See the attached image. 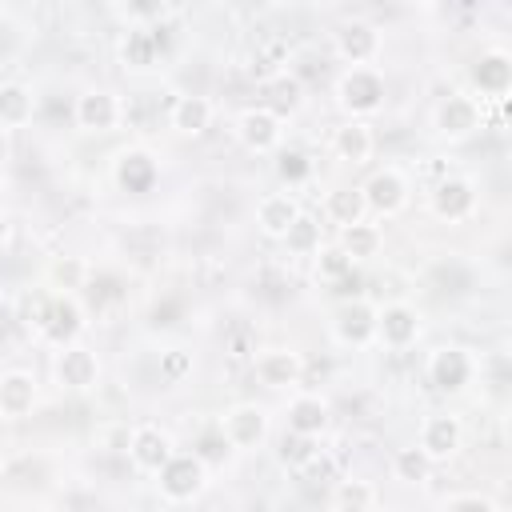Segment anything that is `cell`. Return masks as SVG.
I'll return each instance as SVG.
<instances>
[{
  "label": "cell",
  "instance_id": "1",
  "mask_svg": "<svg viewBox=\"0 0 512 512\" xmlns=\"http://www.w3.org/2000/svg\"><path fill=\"white\" fill-rule=\"evenodd\" d=\"M384 96H388V80L372 64L368 68H344L340 80H336V100L348 112V120H364V116L380 112Z\"/></svg>",
  "mask_w": 512,
  "mask_h": 512
},
{
  "label": "cell",
  "instance_id": "2",
  "mask_svg": "<svg viewBox=\"0 0 512 512\" xmlns=\"http://www.w3.org/2000/svg\"><path fill=\"white\" fill-rule=\"evenodd\" d=\"M468 84H472V100L476 104H500L508 100V88H512V56L504 48H488L472 60L468 68Z\"/></svg>",
  "mask_w": 512,
  "mask_h": 512
},
{
  "label": "cell",
  "instance_id": "3",
  "mask_svg": "<svg viewBox=\"0 0 512 512\" xmlns=\"http://www.w3.org/2000/svg\"><path fill=\"white\" fill-rule=\"evenodd\" d=\"M472 372H476V360L460 344H440L428 352V384L444 396H460L472 384Z\"/></svg>",
  "mask_w": 512,
  "mask_h": 512
},
{
  "label": "cell",
  "instance_id": "4",
  "mask_svg": "<svg viewBox=\"0 0 512 512\" xmlns=\"http://www.w3.org/2000/svg\"><path fill=\"white\" fill-rule=\"evenodd\" d=\"M160 496L172 500V504H188L204 492V480H208V464L196 456V452H176L160 472Z\"/></svg>",
  "mask_w": 512,
  "mask_h": 512
},
{
  "label": "cell",
  "instance_id": "5",
  "mask_svg": "<svg viewBox=\"0 0 512 512\" xmlns=\"http://www.w3.org/2000/svg\"><path fill=\"white\" fill-rule=\"evenodd\" d=\"M220 436L228 440V448L248 452L268 436V408L256 400H240L220 416Z\"/></svg>",
  "mask_w": 512,
  "mask_h": 512
},
{
  "label": "cell",
  "instance_id": "6",
  "mask_svg": "<svg viewBox=\"0 0 512 512\" xmlns=\"http://www.w3.org/2000/svg\"><path fill=\"white\" fill-rule=\"evenodd\" d=\"M332 336L348 348H364L376 340V304L368 296H352L340 300L332 312Z\"/></svg>",
  "mask_w": 512,
  "mask_h": 512
},
{
  "label": "cell",
  "instance_id": "7",
  "mask_svg": "<svg viewBox=\"0 0 512 512\" xmlns=\"http://www.w3.org/2000/svg\"><path fill=\"white\" fill-rule=\"evenodd\" d=\"M480 124H484V104H476L468 92H448L436 104V132L444 140H452V144L476 136Z\"/></svg>",
  "mask_w": 512,
  "mask_h": 512
},
{
  "label": "cell",
  "instance_id": "8",
  "mask_svg": "<svg viewBox=\"0 0 512 512\" xmlns=\"http://www.w3.org/2000/svg\"><path fill=\"white\" fill-rule=\"evenodd\" d=\"M80 332H84V308H80V300L76 296H64V292L48 296V308L40 316V336L48 344H56V348H68V344H76Z\"/></svg>",
  "mask_w": 512,
  "mask_h": 512
},
{
  "label": "cell",
  "instance_id": "9",
  "mask_svg": "<svg viewBox=\"0 0 512 512\" xmlns=\"http://www.w3.org/2000/svg\"><path fill=\"white\" fill-rule=\"evenodd\" d=\"M52 376H56V384H60L64 392H88V388L100 380V360H96V352H92L88 344L76 340V344H68V348L56 352Z\"/></svg>",
  "mask_w": 512,
  "mask_h": 512
},
{
  "label": "cell",
  "instance_id": "10",
  "mask_svg": "<svg viewBox=\"0 0 512 512\" xmlns=\"http://www.w3.org/2000/svg\"><path fill=\"white\" fill-rule=\"evenodd\" d=\"M128 460H132V468H140V472H160L172 456H176V444H172V436L160 428V424H136L132 432H128Z\"/></svg>",
  "mask_w": 512,
  "mask_h": 512
},
{
  "label": "cell",
  "instance_id": "11",
  "mask_svg": "<svg viewBox=\"0 0 512 512\" xmlns=\"http://www.w3.org/2000/svg\"><path fill=\"white\" fill-rule=\"evenodd\" d=\"M332 48L348 68H368L380 56V32L368 20H344L332 32Z\"/></svg>",
  "mask_w": 512,
  "mask_h": 512
},
{
  "label": "cell",
  "instance_id": "12",
  "mask_svg": "<svg viewBox=\"0 0 512 512\" xmlns=\"http://www.w3.org/2000/svg\"><path fill=\"white\" fill-rule=\"evenodd\" d=\"M252 372L264 388L284 392V388H296L304 380V356L296 348H264L252 356Z\"/></svg>",
  "mask_w": 512,
  "mask_h": 512
},
{
  "label": "cell",
  "instance_id": "13",
  "mask_svg": "<svg viewBox=\"0 0 512 512\" xmlns=\"http://www.w3.org/2000/svg\"><path fill=\"white\" fill-rule=\"evenodd\" d=\"M460 444H464V424H460V416H452V412H432V416H424L416 448H420L432 464L456 456Z\"/></svg>",
  "mask_w": 512,
  "mask_h": 512
},
{
  "label": "cell",
  "instance_id": "14",
  "mask_svg": "<svg viewBox=\"0 0 512 512\" xmlns=\"http://www.w3.org/2000/svg\"><path fill=\"white\" fill-rule=\"evenodd\" d=\"M360 192H364L368 212H376V216H396V212L408 204V176L388 164V168H376V172L368 176V184H360Z\"/></svg>",
  "mask_w": 512,
  "mask_h": 512
},
{
  "label": "cell",
  "instance_id": "15",
  "mask_svg": "<svg viewBox=\"0 0 512 512\" xmlns=\"http://www.w3.org/2000/svg\"><path fill=\"white\" fill-rule=\"evenodd\" d=\"M124 120V104L112 88H88L76 96V128L84 132H112Z\"/></svg>",
  "mask_w": 512,
  "mask_h": 512
},
{
  "label": "cell",
  "instance_id": "16",
  "mask_svg": "<svg viewBox=\"0 0 512 512\" xmlns=\"http://www.w3.org/2000/svg\"><path fill=\"white\" fill-rule=\"evenodd\" d=\"M428 208H432L440 220H448V224L468 220L472 208H476V184H472L468 176H444V180L432 188Z\"/></svg>",
  "mask_w": 512,
  "mask_h": 512
},
{
  "label": "cell",
  "instance_id": "17",
  "mask_svg": "<svg viewBox=\"0 0 512 512\" xmlns=\"http://www.w3.org/2000/svg\"><path fill=\"white\" fill-rule=\"evenodd\" d=\"M420 336V312L404 300H392L384 308H376V340L384 348H408Z\"/></svg>",
  "mask_w": 512,
  "mask_h": 512
},
{
  "label": "cell",
  "instance_id": "18",
  "mask_svg": "<svg viewBox=\"0 0 512 512\" xmlns=\"http://www.w3.org/2000/svg\"><path fill=\"white\" fill-rule=\"evenodd\" d=\"M280 124H284L280 116H272L264 104H256V108H244V112H240L236 136H240V144H244L248 152H272V148H280V136H284Z\"/></svg>",
  "mask_w": 512,
  "mask_h": 512
},
{
  "label": "cell",
  "instance_id": "19",
  "mask_svg": "<svg viewBox=\"0 0 512 512\" xmlns=\"http://www.w3.org/2000/svg\"><path fill=\"white\" fill-rule=\"evenodd\" d=\"M376 152V136H372V124L364 120H344L332 128V156L352 164V168H364Z\"/></svg>",
  "mask_w": 512,
  "mask_h": 512
},
{
  "label": "cell",
  "instance_id": "20",
  "mask_svg": "<svg viewBox=\"0 0 512 512\" xmlns=\"http://www.w3.org/2000/svg\"><path fill=\"white\" fill-rule=\"evenodd\" d=\"M328 424H332V408H328L324 396H316V392H296V396L288 400V432H300V436L320 440V436L328 432Z\"/></svg>",
  "mask_w": 512,
  "mask_h": 512
},
{
  "label": "cell",
  "instance_id": "21",
  "mask_svg": "<svg viewBox=\"0 0 512 512\" xmlns=\"http://www.w3.org/2000/svg\"><path fill=\"white\" fill-rule=\"evenodd\" d=\"M212 116H216V104L208 96H200V92H184L168 108V124L180 136H204L212 128Z\"/></svg>",
  "mask_w": 512,
  "mask_h": 512
},
{
  "label": "cell",
  "instance_id": "22",
  "mask_svg": "<svg viewBox=\"0 0 512 512\" xmlns=\"http://www.w3.org/2000/svg\"><path fill=\"white\" fill-rule=\"evenodd\" d=\"M160 48H164L160 24H128V32L120 40V60H124V68H148V64H156Z\"/></svg>",
  "mask_w": 512,
  "mask_h": 512
},
{
  "label": "cell",
  "instance_id": "23",
  "mask_svg": "<svg viewBox=\"0 0 512 512\" xmlns=\"http://www.w3.org/2000/svg\"><path fill=\"white\" fill-rule=\"evenodd\" d=\"M304 208H300V200L292 196V192H268V196H260V204H256V224H260V232L268 236V240H284V232L292 228V220L300 216Z\"/></svg>",
  "mask_w": 512,
  "mask_h": 512
},
{
  "label": "cell",
  "instance_id": "24",
  "mask_svg": "<svg viewBox=\"0 0 512 512\" xmlns=\"http://www.w3.org/2000/svg\"><path fill=\"white\" fill-rule=\"evenodd\" d=\"M36 408V376L24 368H12L0 376V416L4 420H20Z\"/></svg>",
  "mask_w": 512,
  "mask_h": 512
},
{
  "label": "cell",
  "instance_id": "25",
  "mask_svg": "<svg viewBox=\"0 0 512 512\" xmlns=\"http://www.w3.org/2000/svg\"><path fill=\"white\" fill-rule=\"evenodd\" d=\"M304 104V80L296 72H276V76H264V108L272 116H292L300 112Z\"/></svg>",
  "mask_w": 512,
  "mask_h": 512
},
{
  "label": "cell",
  "instance_id": "26",
  "mask_svg": "<svg viewBox=\"0 0 512 512\" xmlns=\"http://www.w3.org/2000/svg\"><path fill=\"white\" fill-rule=\"evenodd\" d=\"M36 116V92L20 80H4L0 84V128L12 132V128H24L32 124Z\"/></svg>",
  "mask_w": 512,
  "mask_h": 512
},
{
  "label": "cell",
  "instance_id": "27",
  "mask_svg": "<svg viewBox=\"0 0 512 512\" xmlns=\"http://www.w3.org/2000/svg\"><path fill=\"white\" fill-rule=\"evenodd\" d=\"M116 184L124 192H148L156 184V160L144 148H128L116 156Z\"/></svg>",
  "mask_w": 512,
  "mask_h": 512
},
{
  "label": "cell",
  "instance_id": "28",
  "mask_svg": "<svg viewBox=\"0 0 512 512\" xmlns=\"http://www.w3.org/2000/svg\"><path fill=\"white\" fill-rule=\"evenodd\" d=\"M324 216L336 224V228H352V224H364L368 216V204H364V192L356 184H340L324 196Z\"/></svg>",
  "mask_w": 512,
  "mask_h": 512
},
{
  "label": "cell",
  "instance_id": "29",
  "mask_svg": "<svg viewBox=\"0 0 512 512\" xmlns=\"http://www.w3.org/2000/svg\"><path fill=\"white\" fill-rule=\"evenodd\" d=\"M380 244H384V232L376 228V224H352V228H340V240H336V248L352 260V264H360V260H372L376 252H380Z\"/></svg>",
  "mask_w": 512,
  "mask_h": 512
},
{
  "label": "cell",
  "instance_id": "30",
  "mask_svg": "<svg viewBox=\"0 0 512 512\" xmlns=\"http://www.w3.org/2000/svg\"><path fill=\"white\" fill-rule=\"evenodd\" d=\"M332 508L336 512H372L376 508V488L368 480H336L332 488Z\"/></svg>",
  "mask_w": 512,
  "mask_h": 512
},
{
  "label": "cell",
  "instance_id": "31",
  "mask_svg": "<svg viewBox=\"0 0 512 512\" xmlns=\"http://www.w3.org/2000/svg\"><path fill=\"white\" fill-rule=\"evenodd\" d=\"M292 256H312V252H320V220L312 216V212H300L296 220H292V228L284 232V240H280Z\"/></svg>",
  "mask_w": 512,
  "mask_h": 512
},
{
  "label": "cell",
  "instance_id": "32",
  "mask_svg": "<svg viewBox=\"0 0 512 512\" xmlns=\"http://www.w3.org/2000/svg\"><path fill=\"white\" fill-rule=\"evenodd\" d=\"M316 452H320V444H316L312 436H300V432H284V436L276 440V460H280L284 468H292V472H300Z\"/></svg>",
  "mask_w": 512,
  "mask_h": 512
},
{
  "label": "cell",
  "instance_id": "33",
  "mask_svg": "<svg viewBox=\"0 0 512 512\" xmlns=\"http://www.w3.org/2000/svg\"><path fill=\"white\" fill-rule=\"evenodd\" d=\"M48 280L56 284V292L76 296V288H84V280H88V264L80 256H60V260H52Z\"/></svg>",
  "mask_w": 512,
  "mask_h": 512
},
{
  "label": "cell",
  "instance_id": "34",
  "mask_svg": "<svg viewBox=\"0 0 512 512\" xmlns=\"http://www.w3.org/2000/svg\"><path fill=\"white\" fill-rule=\"evenodd\" d=\"M392 472H396V480H404V484H424V480L432 476V460H428L416 444H412V448H396Z\"/></svg>",
  "mask_w": 512,
  "mask_h": 512
},
{
  "label": "cell",
  "instance_id": "35",
  "mask_svg": "<svg viewBox=\"0 0 512 512\" xmlns=\"http://www.w3.org/2000/svg\"><path fill=\"white\" fill-rule=\"evenodd\" d=\"M316 272H320V280L336 284V280H344V276L352 272V260L332 244V248H320V256H316Z\"/></svg>",
  "mask_w": 512,
  "mask_h": 512
},
{
  "label": "cell",
  "instance_id": "36",
  "mask_svg": "<svg viewBox=\"0 0 512 512\" xmlns=\"http://www.w3.org/2000/svg\"><path fill=\"white\" fill-rule=\"evenodd\" d=\"M188 372H192V352H184V348H164L160 352V376L168 384H180Z\"/></svg>",
  "mask_w": 512,
  "mask_h": 512
},
{
  "label": "cell",
  "instance_id": "37",
  "mask_svg": "<svg viewBox=\"0 0 512 512\" xmlns=\"http://www.w3.org/2000/svg\"><path fill=\"white\" fill-rule=\"evenodd\" d=\"M300 480H308V484H332V480H340V476H336V460H332L328 452H316V456L300 468Z\"/></svg>",
  "mask_w": 512,
  "mask_h": 512
},
{
  "label": "cell",
  "instance_id": "38",
  "mask_svg": "<svg viewBox=\"0 0 512 512\" xmlns=\"http://www.w3.org/2000/svg\"><path fill=\"white\" fill-rule=\"evenodd\" d=\"M276 172H280L288 184H300V180H308V176H312V160H308L304 152H280Z\"/></svg>",
  "mask_w": 512,
  "mask_h": 512
},
{
  "label": "cell",
  "instance_id": "39",
  "mask_svg": "<svg viewBox=\"0 0 512 512\" xmlns=\"http://www.w3.org/2000/svg\"><path fill=\"white\" fill-rule=\"evenodd\" d=\"M444 512H500V508L480 492H464V496H452Z\"/></svg>",
  "mask_w": 512,
  "mask_h": 512
},
{
  "label": "cell",
  "instance_id": "40",
  "mask_svg": "<svg viewBox=\"0 0 512 512\" xmlns=\"http://www.w3.org/2000/svg\"><path fill=\"white\" fill-rule=\"evenodd\" d=\"M192 452H196V456H200L204 464H212V460L228 456L232 448H228V440H224V436H220V428H216V432H208V436H204V440H200V444H196Z\"/></svg>",
  "mask_w": 512,
  "mask_h": 512
},
{
  "label": "cell",
  "instance_id": "41",
  "mask_svg": "<svg viewBox=\"0 0 512 512\" xmlns=\"http://www.w3.org/2000/svg\"><path fill=\"white\" fill-rule=\"evenodd\" d=\"M8 236H12V220H8V212L0 208V248L8 244Z\"/></svg>",
  "mask_w": 512,
  "mask_h": 512
},
{
  "label": "cell",
  "instance_id": "42",
  "mask_svg": "<svg viewBox=\"0 0 512 512\" xmlns=\"http://www.w3.org/2000/svg\"><path fill=\"white\" fill-rule=\"evenodd\" d=\"M8 156H12V136H8L4 128H0V164H4Z\"/></svg>",
  "mask_w": 512,
  "mask_h": 512
},
{
  "label": "cell",
  "instance_id": "43",
  "mask_svg": "<svg viewBox=\"0 0 512 512\" xmlns=\"http://www.w3.org/2000/svg\"><path fill=\"white\" fill-rule=\"evenodd\" d=\"M4 472H8V460H4V452H0V480H4Z\"/></svg>",
  "mask_w": 512,
  "mask_h": 512
}]
</instances>
